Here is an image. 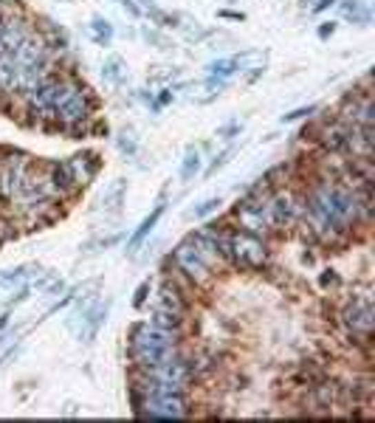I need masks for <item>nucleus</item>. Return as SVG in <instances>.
Wrapping results in <instances>:
<instances>
[{"mask_svg": "<svg viewBox=\"0 0 375 423\" xmlns=\"http://www.w3.org/2000/svg\"><path fill=\"white\" fill-rule=\"evenodd\" d=\"M333 34H336V23H333V20L319 25V37H322V40H327V37H333Z\"/></svg>", "mask_w": 375, "mask_h": 423, "instance_id": "c756f323", "label": "nucleus"}, {"mask_svg": "<svg viewBox=\"0 0 375 423\" xmlns=\"http://www.w3.org/2000/svg\"><path fill=\"white\" fill-rule=\"evenodd\" d=\"M121 6H124V9H128V12L133 14V17H139V6L133 3V0H121Z\"/></svg>", "mask_w": 375, "mask_h": 423, "instance_id": "72a5a7b5", "label": "nucleus"}, {"mask_svg": "<svg viewBox=\"0 0 375 423\" xmlns=\"http://www.w3.org/2000/svg\"><path fill=\"white\" fill-rule=\"evenodd\" d=\"M341 324L353 336V342H369L372 336V324H375V308H372V296L369 293H358L353 296L345 308H341Z\"/></svg>", "mask_w": 375, "mask_h": 423, "instance_id": "0eeeda50", "label": "nucleus"}, {"mask_svg": "<svg viewBox=\"0 0 375 423\" xmlns=\"http://www.w3.org/2000/svg\"><path fill=\"white\" fill-rule=\"evenodd\" d=\"M124 192H128V180L119 178L116 184H110V187L99 195L97 209H102L105 215H119V212H121V203H124Z\"/></svg>", "mask_w": 375, "mask_h": 423, "instance_id": "4468645a", "label": "nucleus"}, {"mask_svg": "<svg viewBox=\"0 0 375 423\" xmlns=\"http://www.w3.org/2000/svg\"><path fill=\"white\" fill-rule=\"evenodd\" d=\"M31 169V158L26 153H9L0 158V200H12Z\"/></svg>", "mask_w": 375, "mask_h": 423, "instance_id": "9d476101", "label": "nucleus"}, {"mask_svg": "<svg viewBox=\"0 0 375 423\" xmlns=\"http://www.w3.org/2000/svg\"><path fill=\"white\" fill-rule=\"evenodd\" d=\"M14 76H17V59L14 54L3 51L0 54V90H14Z\"/></svg>", "mask_w": 375, "mask_h": 423, "instance_id": "a211bd4d", "label": "nucleus"}, {"mask_svg": "<svg viewBox=\"0 0 375 423\" xmlns=\"http://www.w3.org/2000/svg\"><path fill=\"white\" fill-rule=\"evenodd\" d=\"M372 180H361V187L353 180V187L338 180H319V184L302 198V218L310 231L330 240L336 234L350 231L356 223L369 220Z\"/></svg>", "mask_w": 375, "mask_h": 423, "instance_id": "f257e3e1", "label": "nucleus"}, {"mask_svg": "<svg viewBox=\"0 0 375 423\" xmlns=\"http://www.w3.org/2000/svg\"><path fill=\"white\" fill-rule=\"evenodd\" d=\"M9 319H12V313H9V308H6L3 313H0V333H3V330H6V324H9Z\"/></svg>", "mask_w": 375, "mask_h": 423, "instance_id": "f704fd0d", "label": "nucleus"}, {"mask_svg": "<svg viewBox=\"0 0 375 423\" xmlns=\"http://www.w3.org/2000/svg\"><path fill=\"white\" fill-rule=\"evenodd\" d=\"M79 82L77 79H71V76H57V74H48L40 85H34L31 90H26L23 94V99H26V105H28V110L34 113L37 118H54V113H57V107L65 102L68 96H71V90L77 87Z\"/></svg>", "mask_w": 375, "mask_h": 423, "instance_id": "7ed1b4c3", "label": "nucleus"}, {"mask_svg": "<svg viewBox=\"0 0 375 423\" xmlns=\"http://www.w3.org/2000/svg\"><path fill=\"white\" fill-rule=\"evenodd\" d=\"M150 291H152V282H150V280H144V282L136 288V296H133V308H136V311H141V308H144V302H147Z\"/></svg>", "mask_w": 375, "mask_h": 423, "instance_id": "393cba45", "label": "nucleus"}, {"mask_svg": "<svg viewBox=\"0 0 375 423\" xmlns=\"http://www.w3.org/2000/svg\"><path fill=\"white\" fill-rule=\"evenodd\" d=\"M110 311V299H97V296H88L85 302H77V313L68 319V327L74 330V336L79 342H93L99 333V327L105 324Z\"/></svg>", "mask_w": 375, "mask_h": 423, "instance_id": "423d86ee", "label": "nucleus"}, {"mask_svg": "<svg viewBox=\"0 0 375 423\" xmlns=\"http://www.w3.org/2000/svg\"><path fill=\"white\" fill-rule=\"evenodd\" d=\"M3 3H6V0H0V9H3Z\"/></svg>", "mask_w": 375, "mask_h": 423, "instance_id": "4c0bfd02", "label": "nucleus"}, {"mask_svg": "<svg viewBox=\"0 0 375 423\" xmlns=\"http://www.w3.org/2000/svg\"><path fill=\"white\" fill-rule=\"evenodd\" d=\"M161 215H164V203H159V206H155L152 212H150V215L139 223V229L128 237V249H124V251H128V257H136L139 254V249H141V243H144V240L152 234V229H155V223H159L161 220Z\"/></svg>", "mask_w": 375, "mask_h": 423, "instance_id": "ddd939ff", "label": "nucleus"}, {"mask_svg": "<svg viewBox=\"0 0 375 423\" xmlns=\"http://www.w3.org/2000/svg\"><path fill=\"white\" fill-rule=\"evenodd\" d=\"M333 3H336V0H319V3L314 6V12H325V9H330Z\"/></svg>", "mask_w": 375, "mask_h": 423, "instance_id": "c9c22d12", "label": "nucleus"}, {"mask_svg": "<svg viewBox=\"0 0 375 423\" xmlns=\"http://www.w3.org/2000/svg\"><path fill=\"white\" fill-rule=\"evenodd\" d=\"M203 169V158H201V149L198 147H190L186 149V156L181 161V180L183 184H190V180H195Z\"/></svg>", "mask_w": 375, "mask_h": 423, "instance_id": "f3484780", "label": "nucleus"}, {"mask_svg": "<svg viewBox=\"0 0 375 423\" xmlns=\"http://www.w3.org/2000/svg\"><path fill=\"white\" fill-rule=\"evenodd\" d=\"M65 167H68V172H71L74 187L79 189V187L90 184V180L97 178V172H99V158L93 156V153H85V156H74V158H68Z\"/></svg>", "mask_w": 375, "mask_h": 423, "instance_id": "f8f14e48", "label": "nucleus"}, {"mask_svg": "<svg viewBox=\"0 0 375 423\" xmlns=\"http://www.w3.org/2000/svg\"><path fill=\"white\" fill-rule=\"evenodd\" d=\"M40 274V265H17V268H9V271H0V285L3 288H14V285H26L31 277Z\"/></svg>", "mask_w": 375, "mask_h": 423, "instance_id": "dca6fc26", "label": "nucleus"}, {"mask_svg": "<svg viewBox=\"0 0 375 423\" xmlns=\"http://www.w3.org/2000/svg\"><path fill=\"white\" fill-rule=\"evenodd\" d=\"M232 153H234V149L229 147V149H223V153H221V156H214V161H212V167L206 169V175H214L217 169H221V167H223V164H226V161L232 158Z\"/></svg>", "mask_w": 375, "mask_h": 423, "instance_id": "cd10ccee", "label": "nucleus"}, {"mask_svg": "<svg viewBox=\"0 0 375 423\" xmlns=\"http://www.w3.org/2000/svg\"><path fill=\"white\" fill-rule=\"evenodd\" d=\"M139 417H152V420H178V417H190L192 415V401L186 392H155V395H144L136 406Z\"/></svg>", "mask_w": 375, "mask_h": 423, "instance_id": "39448f33", "label": "nucleus"}, {"mask_svg": "<svg viewBox=\"0 0 375 423\" xmlns=\"http://www.w3.org/2000/svg\"><path fill=\"white\" fill-rule=\"evenodd\" d=\"M181 350V333L155 327L152 322H136L128 333V358L139 370H152Z\"/></svg>", "mask_w": 375, "mask_h": 423, "instance_id": "f03ea898", "label": "nucleus"}, {"mask_svg": "<svg viewBox=\"0 0 375 423\" xmlns=\"http://www.w3.org/2000/svg\"><path fill=\"white\" fill-rule=\"evenodd\" d=\"M316 110H319L316 105H307V107H296V110H291V113H285V116H283V122H296V118H305V116L316 113Z\"/></svg>", "mask_w": 375, "mask_h": 423, "instance_id": "bb28decb", "label": "nucleus"}, {"mask_svg": "<svg viewBox=\"0 0 375 423\" xmlns=\"http://www.w3.org/2000/svg\"><path fill=\"white\" fill-rule=\"evenodd\" d=\"M116 3H121V0H116Z\"/></svg>", "mask_w": 375, "mask_h": 423, "instance_id": "58836bf2", "label": "nucleus"}, {"mask_svg": "<svg viewBox=\"0 0 375 423\" xmlns=\"http://www.w3.org/2000/svg\"><path fill=\"white\" fill-rule=\"evenodd\" d=\"M341 14L353 23H358V25H367L372 20V12L361 3V0H345V3H341Z\"/></svg>", "mask_w": 375, "mask_h": 423, "instance_id": "aec40b11", "label": "nucleus"}, {"mask_svg": "<svg viewBox=\"0 0 375 423\" xmlns=\"http://www.w3.org/2000/svg\"><path fill=\"white\" fill-rule=\"evenodd\" d=\"M90 28H93V40H97L99 45H110V40H113V23H108L105 17H93Z\"/></svg>", "mask_w": 375, "mask_h": 423, "instance_id": "412c9836", "label": "nucleus"}, {"mask_svg": "<svg viewBox=\"0 0 375 423\" xmlns=\"http://www.w3.org/2000/svg\"><path fill=\"white\" fill-rule=\"evenodd\" d=\"M319 282H322V288H330V285H336V282H338V277H336L333 271H330V274H322V280H319Z\"/></svg>", "mask_w": 375, "mask_h": 423, "instance_id": "7c9ffc66", "label": "nucleus"}, {"mask_svg": "<svg viewBox=\"0 0 375 423\" xmlns=\"http://www.w3.org/2000/svg\"><path fill=\"white\" fill-rule=\"evenodd\" d=\"M119 149H121V153L128 156V158H133V156H136V149H139V147H136V138L128 136V133H121V136H119Z\"/></svg>", "mask_w": 375, "mask_h": 423, "instance_id": "a878e982", "label": "nucleus"}, {"mask_svg": "<svg viewBox=\"0 0 375 423\" xmlns=\"http://www.w3.org/2000/svg\"><path fill=\"white\" fill-rule=\"evenodd\" d=\"M190 293H186L170 274L161 280V285H159V293H155V302H152V308L155 311H170V313H181V316H186L190 313Z\"/></svg>", "mask_w": 375, "mask_h": 423, "instance_id": "9b49d317", "label": "nucleus"}, {"mask_svg": "<svg viewBox=\"0 0 375 423\" xmlns=\"http://www.w3.org/2000/svg\"><path fill=\"white\" fill-rule=\"evenodd\" d=\"M254 54L248 51L243 56H223V59H214V63H209V76H217V79H229L234 71H243L245 59H252Z\"/></svg>", "mask_w": 375, "mask_h": 423, "instance_id": "2eb2a0df", "label": "nucleus"}, {"mask_svg": "<svg viewBox=\"0 0 375 423\" xmlns=\"http://www.w3.org/2000/svg\"><path fill=\"white\" fill-rule=\"evenodd\" d=\"M62 291H65V282H54V285H51L45 293H48V296H59Z\"/></svg>", "mask_w": 375, "mask_h": 423, "instance_id": "473e14b6", "label": "nucleus"}, {"mask_svg": "<svg viewBox=\"0 0 375 423\" xmlns=\"http://www.w3.org/2000/svg\"><path fill=\"white\" fill-rule=\"evenodd\" d=\"M170 262L175 265L178 274H183V277L190 280L195 288H206V285L214 280V271H212V268H209V265L195 254V249H192L190 243H186V240L175 246Z\"/></svg>", "mask_w": 375, "mask_h": 423, "instance_id": "1a4fd4ad", "label": "nucleus"}, {"mask_svg": "<svg viewBox=\"0 0 375 423\" xmlns=\"http://www.w3.org/2000/svg\"><path fill=\"white\" fill-rule=\"evenodd\" d=\"M141 3H144V6H152V0H141Z\"/></svg>", "mask_w": 375, "mask_h": 423, "instance_id": "e433bc0d", "label": "nucleus"}, {"mask_svg": "<svg viewBox=\"0 0 375 423\" xmlns=\"http://www.w3.org/2000/svg\"><path fill=\"white\" fill-rule=\"evenodd\" d=\"M93 110H97V102H93V96H90V90L79 82L74 90H71V96L62 102L59 107H57V113H54V118H57V125L59 127H65V130H77V127H82L88 118L93 116Z\"/></svg>", "mask_w": 375, "mask_h": 423, "instance_id": "6e6552de", "label": "nucleus"}, {"mask_svg": "<svg viewBox=\"0 0 375 423\" xmlns=\"http://www.w3.org/2000/svg\"><path fill=\"white\" fill-rule=\"evenodd\" d=\"M150 322H152L155 327H161V330H170V333H181V327H183L186 316H181V313H170V311H155V308H152Z\"/></svg>", "mask_w": 375, "mask_h": 423, "instance_id": "6ab92c4d", "label": "nucleus"}, {"mask_svg": "<svg viewBox=\"0 0 375 423\" xmlns=\"http://www.w3.org/2000/svg\"><path fill=\"white\" fill-rule=\"evenodd\" d=\"M102 76H105L108 82H113V85H119V82L124 79V63H121V56H110V59H108L105 68H102Z\"/></svg>", "mask_w": 375, "mask_h": 423, "instance_id": "4be33fe9", "label": "nucleus"}, {"mask_svg": "<svg viewBox=\"0 0 375 423\" xmlns=\"http://www.w3.org/2000/svg\"><path fill=\"white\" fill-rule=\"evenodd\" d=\"M268 243L257 234H248L240 229H229V262L248 268V271H260L268 265Z\"/></svg>", "mask_w": 375, "mask_h": 423, "instance_id": "20e7f679", "label": "nucleus"}, {"mask_svg": "<svg viewBox=\"0 0 375 423\" xmlns=\"http://www.w3.org/2000/svg\"><path fill=\"white\" fill-rule=\"evenodd\" d=\"M221 17H226V20H240V23L245 20V14H243V12H229V9H223V12H221Z\"/></svg>", "mask_w": 375, "mask_h": 423, "instance_id": "2f4dec72", "label": "nucleus"}, {"mask_svg": "<svg viewBox=\"0 0 375 423\" xmlns=\"http://www.w3.org/2000/svg\"><path fill=\"white\" fill-rule=\"evenodd\" d=\"M121 240V231L119 234H110V237H97V240H90V243L82 249L85 254H97V251H102V249H110V246H116Z\"/></svg>", "mask_w": 375, "mask_h": 423, "instance_id": "b1692460", "label": "nucleus"}, {"mask_svg": "<svg viewBox=\"0 0 375 423\" xmlns=\"http://www.w3.org/2000/svg\"><path fill=\"white\" fill-rule=\"evenodd\" d=\"M221 198H206L203 203H198L195 209H190V212H186V218H198V220H203V218H209L212 215V212H217V209H221Z\"/></svg>", "mask_w": 375, "mask_h": 423, "instance_id": "5701e85b", "label": "nucleus"}, {"mask_svg": "<svg viewBox=\"0 0 375 423\" xmlns=\"http://www.w3.org/2000/svg\"><path fill=\"white\" fill-rule=\"evenodd\" d=\"M217 136H221V138H234V136H240V122H232V125L221 127V130H217Z\"/></svg>", "mask_w": 375, "mask_h": 423, "instance_id": "c85d7f7f", "label": "nucleus"}]
</instances>
